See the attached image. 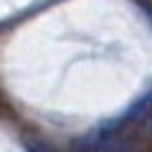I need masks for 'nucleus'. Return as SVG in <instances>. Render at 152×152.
<instances>
[{
	"label": "nucleus",
	"mask_w": 152,
	"mask_h": 152,
	"mask_svg": "<svg viewBox=\"0 0 152 152\" xmlns=\"http://www.w3.org/2000/svg\"><path fill=\"white\" fill-rule=\"evenodd\" d=\"M147 132H150V134H152V117H150V119H147Z\"/></svg>",
	"instance_id": "f03ea898"
},
{
	"label": "nucleus",
	"mask_w": 152,
	"mask_h": 152,
	"mask_svg": "<svg viewBox=\"0 0 152 152\" xmlns=\"http://www.w3.org/2000/svg\"><path fill=\"white\" fill-rule=\"evenodd\" d=\"M109 152H140V150H129V147H117V150H109Z\"/></svg>",
	"instance_id": "f257e3e1"
}]
</instances>
